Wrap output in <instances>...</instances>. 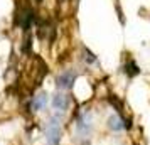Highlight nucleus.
Here are the masks:
<instances>
[{
	"mask_svg": "<svg viewBox=\"0 0 150 145\" xmlns=\"http://www.w3.org/2000/svg\"><path fill=\"white\" fill-rule=\"evenodd\" d=\"M44 133H46V142H47V145H59L61 144L62 130H61V113L59 111L54 113L47 120Z\"/></svg>",
	"mask_w": 150,
	"mask_h": 145,
	"instance_id": "obj_1",
	"label": "nucleus"
},
{
	"mask_svg": "<svg viewBox=\"0 0 150 145\" xmlns=\"http://www.w3.org/2000/svg\"><path fill=\"white\" fill-rule=\"evenodd\" d=\"M91 132H93V115L89 110H81L76 117V135L79 138H86Z\"/></svg>",
	"mask_w": 150,
	"mask_h": 145,
	"instance_id": "obj_2",
	"label": "nucleus"
},
{
	"mask_svg": "<svg viewBox=\"0 0 150 145\" xmlns=\"http://www.w3.org/2000/svg\"><path fill=\"white\" fill-rule=\"evenodd\" d=\"M76 78H78V74H76V71H73V69H68V71L61 73L59 76L56 78L57 90H71L74 81H76Z\"/></svg>",
	"mask_w": 150,
	"mask_h": 145,
	"instance_id": "obj_3",
	"label": "nucleus"
},
{
	"mask_svg": "<svg viewBox=\"0 0 150 145\" xmlns=\"http://www.w3.org/2000/svg\"><path fill=\"white\" fill-rule=\"evenodd\" d=\"M47 100H49V96L44 91H41V93H37L35 96H32L29 100V106H30V110L34 113L42 111V110H46V106H47Z\"/></svg>",
	"mask_w": 150,
	"mask_h": 145,
	"instance_id": "obj_4",
	"label": "nucleus"
},
{
	"mask_svg": "<svg viewBox=\"0 0 150 145\" xmlns=\"http://www.w3.org/2000/svg\"><path fill=\"white\" fill-rule=\"evenodd\" d=\"M51 105L56 111H66L69 108V96L64 93H54L51 98Z\"/></svg>",
	"mask_w": 150,
	"mask_h": 145,
	"instance_id": "obj_5",
	"label": "nucleus"
},
{
	"mask_svg": "<svg viewBox=\"0 0 150 145\" xmlns=\"http://www.w3.org/2000/svg\"><path fill=\"white\" fill-rule=\"evenodd\" d=\"M106 125H108L110 130H113V132H122V130H125V128H130V123L125 122L120 115H111V117L108 118Z\"/></svg>",
	"mask_w": 150,
	"mask_h": 145,
	"instance_id": "obj_6",
	"label": "nucleus"
},
{
	"mask_svg": "<svg viewBox=\"0 0 150 145\" xmlns=\"http://www.w3.org/2000/svg\"><path fill=\"white\" fill-rule=\"evenodd\" d=\"M125 73H127V76L133 78V76H137V74L140 73V68L135 64V61H128L127 64H125Z\"/></svg>",
	"mask_w": 150,
	"mask_h": 145,
	"instance_id": "obj_7",
	"label": "nucleus"
},
{
	"mask_svg": "<svg viewBox=\"0 0 150 145\" xmlns=\"http://www.w3.org/2000/svg\"><path fill=\"white\" fill-rule=\"evenodd\" d=\"M84 59L88 62H96V56L93 52H89L88 49H84Z\"/></svg>",
	"mask_w": 150,
	"mask_h": 145,
	"instance_id": "obj_8",
	"label": "nucleus"
},
{
	"mask_svg": "<svg viewBox=\"0 0 150 145\" xmlns=\"http://www.w3.org/2000/svg\"><path fill=\"white\" fill-rule=\"evenodd\" d=\"M37 2H41V0H37Z\"/></svg>",
	"mask_w": 150,
	"mask_h": 145,
	"instance_id": "obj_9",
	"label": "nucleus"
}]
</instances>
